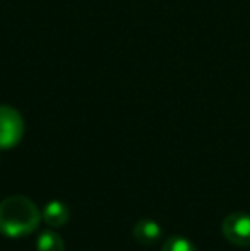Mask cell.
Masks as SVG:
<instances>
[{
    "label": "cell",
    "instance_id": "6da1fadb",
    "mask_svg": "<svg viewBox=\"0 0 250 251\" xmlns=\"http://www.w3.org/2000/svg\"><path fill=\"white\" fill-rule=\"evenodd\" d=\"M41 212L31 199L10 195L0 201V234L5 238H24L40 226Z\"/></svg>",
    "mask_w": 250,
    "mask_h": 251
},
{
    "label": "cell",
    "instance_id": "8992f818",
    "mask_svg": "<svg viewBox=\"0 0 250 251\" xmlns=\"http://www.w3.org/2000/svg\"><path fill=\"white\" fill-rule=\"evenodd\" d=\"M36 250L38 251H65V243L62 236L57 234L54 229L41 231L36 239Z\"/></svg>",
    "mask_w": 250,
    "mask_h": 251
},
{
    "label": "cell",
    "instance_id": "277c9868",
    "mask_svg": "<svg viewBox=\"0 0 250 251\" xmlns=\"http://www.w3.org/2000/svg\"><path fill=\"white\" fill-rule=\"evenodd\" d=\"M69 207L60 200H52L43 207L41 217L50 227H62L69 222Z\"/></svg>",
    "mask_w": 250,
    "mask_h": 251
},
{
    "label": "cell",
    "instance_id": "3957f363",
    "mask_svg": "<svg viewBox=\"0 0 250 251\" xmlns=\"http://www.w3.org/2000/svg\"><path fill=\"white\" fill-rule=\"evenodd\" d=\"M223 236L235 246H250V214L233 212L223 221Z\"/></svg>",
    "mask_w": 250,
    "mask_h": 251
},
{
    "label": "cell",
    "instance_id": "7a4b0ae2",
    "mask_svg": "<svg viewBox=\"0 0 250 251\" xmlns=\"http://www.w3.org/2000/svg\"><path fill=\"white\" fill-rule=\"evenodd\" d=\"M24 135V120L16 108L0 104V151L12 149Z\"/></svg>",
    "mask_w": 250,
    "mask_h": 251
},
{
    "label": "cell",
    "instance_id": "52a82bcc",
    "mask_svg": "<svg viewBox=\"0 0 250 251\" xmlns=\"http://www.w3.org/2000/svg\"><path fill=\"white\" fill-rule=\"evenodd\" d=\"M161 251H197L194 246V243L187 238H182V236H171L167 241L163 243V248Z\"/></svg>",
    "mask_w": 250,
    "mask_h": 251
},
{
    "label": "cell",
    "instance_id": "5b68a950",
    "mask_svg": "<svg viewBox=\"0 0 250 251\" xmlns=\"http://www.w3.org/2000/svg\"><path fill=\"white\" fill-rule=\"evenodd\" d=\"M132 236L140 245H154L161 238V227L151 219H142L132 229Z\"/></svg>",
    "mask_w": 250,
    "mask_h": 251
}]
</instances>
